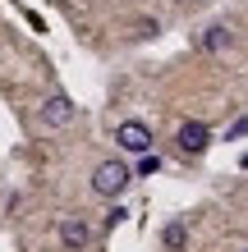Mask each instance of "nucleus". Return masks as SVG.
<instances>
[{"label":"nucleus","mask_w":248,"mask_h":252,"mask_svg":"<svg viewBox=\"0 0 248 252\" xmlns=\"http://www.w3.org/2000/svg\"><path fill=\"white\" fill-rule=\"evenodd\" d=\"M129 179H134V174H129L124 160H101V165L92 170V192L97 197H120V192L129 188Z\"/></svg>","instance_id":"nucleus-1"},{"label":"nucleus","mask_w":248,"mask_h":252,"mask_svg":"<svg viewBox=\"0 0 248 252\" xmlns=\"http://www.w3.org/2000/svg\"><path fill=\"white\" fill-rule=\"evenodd\" d=\"M115 142H120L129 156H147L152 152V128L138 124V120H124L120 128H115Z\"/></svg>","instance_id":"nucleus-2"},{"label":"nucleus","mask_w":248,"mask_h":252,"mask_svg":"<svg viewBox=\"0 0 248 252\" xmlns=\"http://www.w3.org/2000/svg\"><path fill=\"white\" fill-rule=\"evenodd\" d=\"M175 142H179V152H184V156H202V152L212 147V128L202 124V120H184L179 133H175Z\"/></svg>","instance_id":"nucleus-3"},{"label":"nucleus","mask_w":248,"mask_h":252,"mask_svg":"<svg viewBox=\"0 0 248 252\" xmlns=\"http://www.w3.org/2000/svg\"><path fill=\"white\" fill-rule=\"evenodd\" d=\"M74 120H78V106H74L65 92H55L46 106H41V124H46V128H69Z\"/></svg>","instance_id":"nucleus-4"},{"label":"nucleus","mask_w":248,"mask_h":252,"mask_svg":"<svg viewBox=\"0 0 248 252\" xmlns=\"http://www.w3.org/2000/svg\"><path fill=\"white\" fill-rule=\"evenodd\" d=\"M87 239H92V229H87L78 216H65L60 220V243H65V252H83Z\"/></svg>","instance_id":"nucleus-5"},{"label":"nucleus","mask_w":248,"mask_h":252,"mask_svg":"<svg viewBox=\"0 0 248 252\" xmlns=\"http://www.w3.org/2000/svg\"><path fill=\"white\" fill-rule=\"evenodd\" d=\"M202 46H207V51H225V46H230V28H225V23H212L207 37H202Z\"/></svg>","instance_id":"nucleus-6"},{"label":"nucleus","mask_w":248,"mask_h":252,"mask_svg":"<svg viewBox=\"0 0 248 252\" xmlns=\"http://www.w3.org/2000/svg\"><path fill=\"white\" fill-rule=\"evenodd\" d=\"M161 243H166L170 252H179V248L188 243V229L179 225V220H175V225H166V234H161Z\"/></svg>","instance_id":"nucleus-7"},{"label":"nucleus","mask_w":248,"mask_h":252,"mask_svg":"<svg viewBox=\"0 0 248 252\" xmlns=\"http://www.w3.org/2000/svg\"><path fill=\"white\" fill-rule=\"evenodd\" d=\"M156 170H161V156H156V152H147V156L138 160V174H147V179H152Z\"/></svg>","instance_id":"nucleus-8"},{"label":"nucleus","mask_w":248,"mask_h":252,"mask_svg":"<svg viewBox=\"0 0 248 252\" xmlns=\"http://www.w3.org/2000/svg\"><path fill=\"white\" fill-rule=\"evenodd\" d=\"M244 133H248V120H239L235 128H230V142H235V138H244Z\"/></svg>","instance_id":"nucleus-9"},{"label":"nucleus","mask_w":248,"mask_h":252,"mask_svg":"<svg viewBox=\"0 0 248 252\" xmlns=\"http://www.w3.org/2000/svg\"><path fill=\"white\" fill-rule=\"evenodd\" d=\"M184 5H202V0H184Z\"/></svg>","instance_id":"nucleus-10"}]
</instances>
